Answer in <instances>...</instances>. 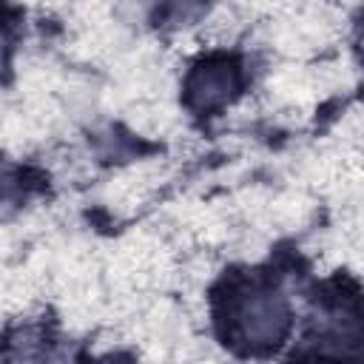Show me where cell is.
<instances>
[{
  "label": "cell",
  "mask_w": 364,
  "mask_h": 364,
  "mask_svg": "<svg viewBox=\"0 0 364 364\" xmlns=\"http://www.w3.org/2000/svg\"><path fill=\"white\" fill-rule=\"evenodd\" d=\"M313 347L324 358H355L364 350V327L353 313H330L313 333Z\"/></svg>",
  "instance_id": "3957f363"
},
{
  "label": "cell",
  "mask_w": 364,
  "mask_h": 364,
  "mask_svg": "<svg viewBox=\"0 0 364 364\" xmlns=\"http://www.w3.org/2000/svg\"><path fill=\"white\" fill-rule=\"evenodd\" d=\"M287 321L290 318H287L284 299L276 290H264V287L245 293L239 299L236 316H233L236 333L253 347H267V344L282 341Z\"/></svg>",
  "instance_id": "6da1fadb"
},
{
  "label": "cell",
  "mask_w": 364,
  "mask_h": 364,
  "mask_svg": "<svg viewBox=\"0 0 364 364\" xmlns=\"http://www.w3.org/2000/svg\"><path fill=\"white\" fill-rule=\"evenodd\" d=\"M236 85H239L236 68L230 63H225V60H210V63H202L191 74L188 100L199 111H213V108L225 105L236 94Z\"/></svg>",
  "instance_id": "7a4b0ae2"
}]
</instances>
